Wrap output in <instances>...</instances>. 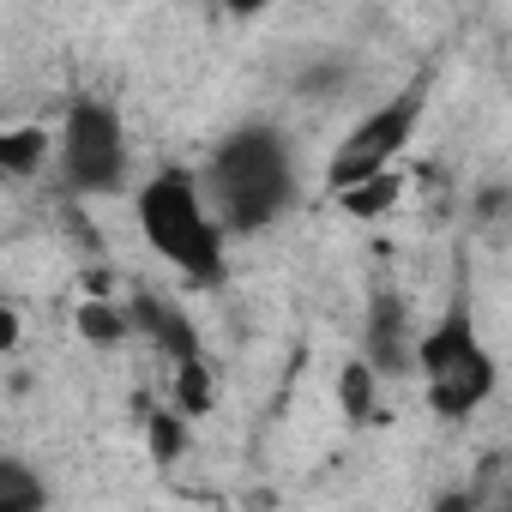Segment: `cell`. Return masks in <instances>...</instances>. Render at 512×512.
Wrapping results in <instances>:
<instances>
[{
    "mask_svg": "<svg viewBox=\"0 0 512 512\" xmlns=\"http://www.w3.org/2000/svg\"><path fill=\"white\" fill-rule=\"evenodd\" d=\"M205 199L229 235H260L296 205V157L278 127L241 121L205 163Z\"/></svg>",
    "mask_w": 512,
    "mask_h": 512,
    "instance_id": "cell-1",
    "label": "cell"
},
{
    "mask_svg": "<svg viewBox=\"0 0 512 512\" xmlns=\"http://www.w3.org/2000/svg\"><path fill=\"white\" fill-rule=\"evenodd\" d=\"M133 205H139V229L157 260H169L193 290H223V278H229L223 235L229 229L217 223V211L205 205V187L187 169H157Z\"/></svg>",
    "mask_w": 512,
    "mask_h": 512,
    "instance_id": "cell-2",
    "label": "cell"
},
{
    "mask_svg": "<svg viewBox=\"0 0 512 512\" xmlns=\"http://www.w3.org/2000/svg\"><path fill=\"white\" fill-rule=\"evenodd\" d=\"M416 374H422V398L440 422H464L470 410H482L500 386V362L476 332L470 296L458 290L446 302V314L416 338Z\"/></svg>",
    "mask_w": 512,
    "mask_h": 512,
    "instance_id": "cell-3",
    "label": "cell"
},
{
    "mask_svg": "<svg viewBox=\"0 0 512 512\" xmlns=\"http://www.w3.org/2000/svg\"><path fill=\"white\" fill-rule=\"evenodd\" d=\"M428 97H434V67H416L386 103H374V109L338 139V151H332V163H326V193H344V187H356V181H368V175H380V169H398L404 145L416 139V127H422V115H428Z\"/></svg>",
    "mask_w": 512,
    "mask_h": 512,
    "instance_id": "cell-4",
    "label": "cell"
},
{
    "mask_svg": "<svg viewBox=\"0 0 512 512\" xmlns=\"http://www.w3.org/2000/svg\"><path fill=\"white\" fill-rule=\"evenodd\" d=\"M61 181L73 193H121L127 187V127L109 97H79L61 121Z\"/></svg>",
    "mask_w": 512,
    "mask_h": 512,
    "instance_id": "cell-5",
    "label": "cell"
},
{
    "mask_svg": "<svg viewBox=\"0 0 512 512\" xmlns=\"http://www.w3.org/2000/svg\"><path fill=\"white\" fill-rule=\"evenodd\" d=\"M127 314H133V326L175 362V404H181L187 416H205L211 398H217V386H211V356H205L199 326L187 320V308L169 302V296H157V290H139Z\"/></svg>",
    "mask_w": 512,
    "mask_h": 512,
    "instance_id": "cell-6",
    "label": "cell"
},
{
    "mask_svg": "<svg viewBox=\"0 0 512 512\" xmlns=\"http://www.w3.org/2000/svg\"><path fill=\"white\" fill-rule=\"evenodd\" d=\"M368 362L386 380L416 374V332L404 326V302L386 284H374V296H368Z\"/></svg>",
    "mask_w": 512,
    "mask_h": 512,
    "instance_id": "cell-7",
    "label": "cell"
},
{
    "mask_svg": "<svg viewBox=\"0 0 512 512\" xmlns=\"http://www.w3.org/2000/svg\"><path fill=\"white\" fill-rule=\"evenodd\" d=\"M49 157V127H13L0 133V169H7L13 181H31Z\"/></svg>",
    "mask_w": 512,
    "mask_h": 512,
    "instance_id": "cell-8",
    "label": "cell"
},
{
    "mask_svg": "<svg viewBox=\"0 0 512 512\" xmlns=\"http://www.w3.org/2000/svg\"><path fill=\"white\" fill-rule=\"evenodd\" d=\"M404 193V175L398 169H380V175H368V181H356V187H344V193H332L350 217H380V211H392V199Z\"/></svg>",
    "mask_w": 512,
    "mask_h": 512,
    "instance_id": "cell-9",
    "label": "cell"
},
{
    "mask_svg": "<svg viewBox=\"0 0 512 512\" xmlns=\"http://www.w3.org/2000/svg\"><path fill=\"white\" fill-rule=\"evenodd\" d=\"M386 374L362 356V362H350L344 374H338V404H344V416H350V428H362V422H374V386H380Z\"/></svg>",
    "mask_w": 512,
    "mask_h": 512,
    "instance_id": "cell-10",
    "label": "cell"
},
{
    "mask_svg": "<svg viewBox=\"0 0 512 512\" xmlns=\"http://www.w3.org/2000/svg\"><path fill=\"white\" fill-rule=\"evenodd\" d=\"M43 506H49V488L19 458L0 464V512H43Z\"/></svg>",
    "mask_w": 512,
    "mask_h": 512,
    "instance_id": "cell-11",
    "label": "cell"
},
{
    "mask_svg": "<svg viewBox=\"0 0 512 512\" xmlns=\"http://www.w3.org/2000/svg\"><path fill=\"white\" fill-rule=\"evenodd\" d=\"M139 326H133V314H121V308H109V302H79V338H91V344H121V338H133Z\"/></svg>",
    "mask_w": 512,
    "mask_h": 512,
    "instance_id": "cell-12",
    "label": "cell"
},
{
    "mask_svg": "<svg viewBox=\"0 0 512 512\" xmlns=\"http://www.w3.org/2000/svg\"><path fill=\"white\" fill-rule=\"evenodd\" d=\"M145 410V434H151V452H157V464H175L181 458V446H187V410L181 416H163V410H151V404H139Z\"/></svg>",
    "mask_w": 512,
    "mask_h": 512,
    "instance_id": "cell-13",
    "label": "cell"
},
{
    "mask_svg": "<svg viewBox=\"0 0 512 512\" xmlns=\"http://www.w3.org/2000/svg\"><path fill=\"white\" fill-rule=\"evenodd\" d=\"M223 7H229L235 19H253V13H266V7H278V0H223Z\"/></svg>",
    "mask_w": 512,
    "mask_h": 512,
    "instance_id": "cell-14",
    "label": "cell"
},
{
    "mask_svg": "<svg viewBox=\"0 0 512 512\" xmlns=\"http://www.w3.org/2000/svg\"><path fill=\"white\" fill-rule=\"evenodd\" d=\"M506 470H512V464H506ZM500 500H506V506H512V482H506V488H500Z\"/></svg>",
    "mask_w": 512,
    "mask_h": 512,
    "instance_id": "cell-15",
    "label": "cell"
}]
</instances>
